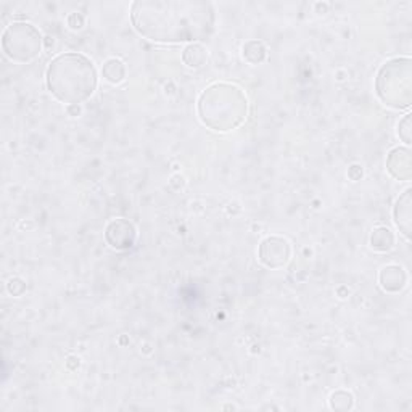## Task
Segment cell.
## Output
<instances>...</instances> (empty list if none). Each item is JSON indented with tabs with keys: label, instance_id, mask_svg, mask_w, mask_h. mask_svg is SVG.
Segmentation results:
<instances>
[{
	"label": "cell",
	"instance_id": "8",
	"mask_svg": "<svg viewBox=\"0 0 412 412\" xmlns=\"http://www.w3.org/2000/svg\"><path fill=\"white\" fill-rule=\"evenodd\" d=\"M395 223L406 238L411 237V190H406L395 205Z\"/></svg>",
	"mask_w": 412,
	"mask_h": 412
},
{
	"label": "cell",
	"instance_id": "14",
	"mask_svg": "<svg viewBox=\"0 0 412 412\" xmlns=\"http://www.w3.org/2000/svg\"><path fill=\"white\" fill-rule=\"evenodd\" d=\"M411 115H406V118L403 119L401 123H399V137L408 143H411Z\"/></svg>",
	"mask_w": 412,
	"mask_h": 412
},
{
	"label": "cell",
	"instance_id": "10",
	"mask_svg": "<svg viewBox=\"0 0 412 412\" xmlns=\"http://www.w3.org/2000/svg\"><path fill=\"white\" fill-rule=\"evenodd\" d=\"M380 284L385 291H399L406 284V274L399 266H388L380 272Z\"/></svg>",
	"mask_w": 412,
	"mask_h": 412
},
{
	"label": "cell",
	"instance_id": "6",
	"mask_svg": "<svg viewBox=\"0 0 412 412\" xmlns=\"http://www.w3.org/2000/svg\"><path fill=\"white\" fill-rule=\"evenodd\" d=\"M290 258V245L285 238L269 237L261 243L260 260L271 269H279L286 265Z\"/></svg>",
	"mask_w": 412,
	"mask_h": 412
},
{
	"label": "cell",
	"instance_id": "3",
	"mask_svg": "<svg viewBox=\"0 0 412 412\" xmlns=\"http://www.w3.org/2000/svg\"><path fill=\"white\" fill-rule=\"evenodd\" d=\"M199 115L203 124L213 130L228 133L240 126L248 115V100L240 87L234 84H214L201 94Z\"/></svg>",
	"mask_w": 412,
	"mask_h": 412
},
{
	"label": "cell",
	"instance_id": "11",
	"mask_svg": "<svg viewBox=\"0 0 412 412\" xmlns=\"http://www.w3.org/2000/svg\"><path fill=\"white\" fill-rule=\"evenodd\" d=\"M182 60L190 68H201L208 62V53L200 44H192L184 50Z\"/></svg>",
	"mask_w": 412,
	"mask_h": 412
},
{
	"label": "cell",
	"instance_id": "12",
	"mask_svg": "<svg viewBox=\"0 0 412 412\" xmlns=\"http://www.w3.org/2000/svg\"><path fill=\"white\" fill-rule=\"evenodd\" d=\"M104 77L111 84H119L126 77V67L121 60L111 58L104 65Z\"/></svg>",
	"mask_w": 412,
	"mask_h": 412
},
{
	"label": "cell",
	"instance_id": "7",
	"mask_svg": "<svg viewBox=\"0 0 412 412\" xmlns=\"http://www.w3.org/2000/svg\"><path fill=\"white\" fill-rule=\"evenodd\" d=\"M386 168L393 177L399 181H409L412 176L411 168V152L408 148H395L388 155Z\"/></svg>",
	"mask_w": 412,
	"mask_h": 412
},
{
	"label": "cell",
	"instance_id": "13",
	"mask_svg": "<svg viewBox=\"0 0 412 412\" xmlns=\"http://www.w3.org/2000/svg\"><path fill=\"white\" fill-rule=\"evenodd\" d=\"M370 243H372V248L379 250V252H386L395 243V237H393L390 229L377 228L374 230L372 237H370Z\"/></svg>",
	"mask_w": 412,
	"mask_h": 412
},
{
	"label": "cell",
	"instance_id": "4",
	"mask_svg": "<svg viewBox=\"0 0 412 412\" xmlns=\"http://www.w3.org/2000/svg\"><path fill=\"white\" fill-rule=\"evenodd\" d=\"M379 99L395 110L409 108L411 91V58H395L380 68L375 82Z\"/></svg>",
	"mask_w": 412,
	"mask_h": 412
},
{
	"label": "cell",
	"instance_id": "9",
	"mask_svg": "<svg viewBox=\"0 0 412 412\" xmlns=\"http://www.w3.org/2000/svg\"><path fill=\"white\" fill-rule=\"evenodd\" d=\"M110 230L118 232V238H115L110 245L113 248L116 250H124L133 247V243L135 240V229L133 228V224L128 223V221L118 219L113 221V223L108 226Z\"/></svg>",
	"mask_w": 412,
	"mask_h": 412
},
{
	"label": "cell",
	"instance_id": "1",
	"mask_svg": "<svg viewBox=\"0 0 412 412\" xmlns=\"http://www.w3.org/2000/svg\"><path fill=\"white\" fill-rule=\"evenodd\" d=\"M130 18L137 33L161 44L200 43L214 29V10L208 2H135Z\"/></svg>",
	"mask_w": 412,
	"mask_h": 412
},
{
	"label": "cell",
	"instance_id": "2",
	"mask_svg": "<svg viewBox=\"0 0 412 412\" xmlns=\"http://www.w3.org/2000/svg\"><path fill=\"white\" fill-rule=\"evenodd\" d=\"M47 87L57 100L79 105L91 99L97 89L94 63L81 53H62L47 68Z\"/></svg>",
	"mask_w": 412,
	"mask_h": 412
},
{
	"label": "cell",
	"instance_id": "5",
	"mask_svg": "<svg viewBox=\"0 0 412 412\" xmlns=\"http://www.w3.org/2000/svg\"><path fill=\"white\" fill-rule=\"evenodd\" d=\"M2 47L11 62L29 63L39 57L43 35L29 23H13L2 34Z\"/></svg>",
	"mask_w": 412,
	"mask_h": 412
}]
</instances>
